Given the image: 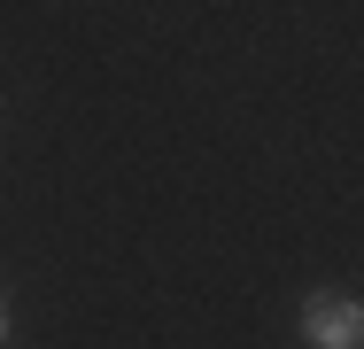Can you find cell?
<instances>
[{
	"label": "cell",
	"instance_id": "7a4b0ae2",
	"mask_svg": "<svg viewBox=\"0 0 364 349\" xmlns=\"http://www.w3.org/2000/svg\"><path fill=\"white\" fill-rule=\"evenodd\" d=\"M16 342V311H8V295H0V349Z\"/></svg>",
	"mask_w": 364,
	"mask_h": 349
},
{
	"label": "cell",
	"instance_id": "6da1fadb",
	"mask_svg": "<svg viewBox=\"0 0 364 349\" xmlns=\"http://www.w3.org/2000/svg\"><path fill=\"white\" fill-rule=\"evenodd\" d=\"M302 342H310V349H357L364 342L357 295H341V287H310V295H302Z\"/></svg>",
	"mask_w": 364,
	"mask_h": 349
}]
</instances>
